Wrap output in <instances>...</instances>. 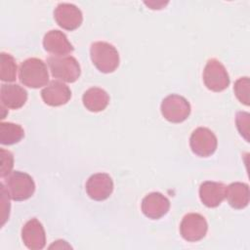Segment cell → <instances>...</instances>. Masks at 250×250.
I'll use <instances>...</instances> for the list:
<instances>
[{"mask_svg": "<svg viewBox=\"0 0 250 250\" xmlns=\"http://www.w3.org/2000/svg\"><path fill=\"white\" fill-rule=\"evenodd\" d=\"M203 82L209 90L222 92L229 87L230 79L224 64L217 59H210L203 70Z\"/></svg>", "mask_w": 250, "mask_h": 250, "instance_id": "obj_6", "label": "cell"}, {"mask_svg": "<svg viewBox=\"0 0 250 250\" xmlns=\"http://www.w3.org/2000/svg\"><path fill=\"white\" fill-rule=\"evenodd\" d=\"M19 77L24 86L32 89L46 86L49 82L47 65L38 58H29L23 61L20 65Z\"/></svg>", "mask_w": 250, "mask_h": 250, "instance_id": "obj_1", "label": "cell"}, {"mask_svg": "<svg viewBox=\"0 0 250 250\" xmlns=\"http://www.w3.org/2000/svg\"><path fill=\"white\" fill-rule=\"evenodd\" d=\"M85 188L90 198L96 201H103L112 193L113 181L106 173H97L87 180Z\"/></svg>", "mask_w": 250, "mask_h": 250, "instance_id": "obj_10", "label": "cell"}, {"mask_svg": "<svg viewBox=\"0 0 250 250\" xmlns=\"http://www.w3.org/2000/svg\"><path fill=\"white\" fill-rule=\"evenodd\" d=\"M208 224L205 218L198 213L187 214L180 225L182 237L189 242L201 240L207 233Z\"/></svg>", "mask_w": 250, "mask_h": 250, "instance_id": "obj_8", "label": "cell"}, {"mask_svg": "<svg viewBox=\"0 0 250 250\" xmlns=\"http://www.w3.org/2000/svg\"><path fill=\"white\" fill-rule=\"evenodd\" d=\"M249 86L250 81L247 76L238 78L234 82L233 86V91L236 98L241 104L245 105H249Z\"/></svg>", "mask_w": 250, "mask_h": 250, "instance_id": "obj_21", "label": "cell"}, {"mask_svg": "<svg viewBox=\"0 0 250 250\" xmlns=\"http://www.w3.org/2000/svg\"><path fill=\"white\" fill-rule=\"evenodd\" d=\"M250 115L248 112H244V111H239L236 113V127L238 132L240 133V135L242 137L245 138V140L248 142L249 141V123H250V119H249Z\"/></svg>", "mask_w": 250, "mask_h": 250, "instance_id": "obj_23", "label": "cell"}, {"mask_svg": "<svg viewBox=\"0 0 250 250\" xmlns=\"http://www.w3.org/2000/svg\"><path fill=\"white\" fill-rule=\"evenodd\" d=\"M169 209V199L160 192H150L142 200V212L148 219H160L168 213Z\"/></svg>", "mask_w": 250, "mask_h": 250, "instance_id": "obj_12", "label": "cell"}, {"mask_svg": "<svg viewBox=\"0 0 250 250\" xmlns=\"http://www.w3.org/2000/svg\"><path fill=\"white\" fill-rule=\"evenodd\" d=\"M162 116L171 123H181L190 114V104L180 95L172 94L163 99L160 106Z\"/></svg>", "mask_w": 250, "mask_h": 250, "instance_id": "obj_5", "label": "cell"}, {"mask_svg": "<svg viewBox=\"0 0 250 250\" xmlns=\"http://www.w3.org/2000/svg\"><path fill=\"white\" fill-rule=\"evenodd\" d=\"M4 185L10 198L15 201L26 200L35 191V184L32 177L21 171H14L9 174Z\"/></svg>", "mask_w": 250, "mask_h": 250, "instance_id": "obj_4", "label": "cell"}, {"mask_svg": "<svg viewBox=\"0 0 250 250\" xmlns=\"http://www.w3.org/2000/svg\"><path fill=\"white\" fill-rule=\"evenodd\" d=\"M227 186L223 183L206 181L199 187V198L206 207L215 208L226 198Z\"/></svg>", "mask_w": 250, "mask_h": 250, "instance_id": "obj_15", "label": "cell"}, {"mask_svg": "<svg viewBox=\"0 0 250 250\" xmlns=\"http://www.w3.org/2000/svg\"><path fill=\"white\" fill-rule=\"evenodd\" d=\"M47 64L54 78L66 83L75 82L81 74L80 64L72 56H50Z\"/></svg>", "mask_w": 250, "mask_h": 250, "instance_id": "obj_3", "label": "cell"}, {"mask_svg": "<svg viewBox=\"0 0 250 250\" xmlns=\"http://www.w3.org/2000/svg\"><path fill=\"white\" fill-rule=\"evenodd\" d=\"M43 102L50 106H60L65 104L71 98V91L64 83L52 80L41 91Z\"/></svg>", "mask_w": 250, "mask_h": 250, "instance_id": "obj_13", "label": "cell"}, {"mask_svg": "<svg viewBox=\"0 0 250 250\" xmlns=\"http://www.w3.org/2000/svg\"><path fill=\"white\" fill-rule=\"evenodd\" d=\"M90 57L92 62L103 73H111L119 65V54L115 47L104 41L91 44Z\"/></svg>", "mask_w": 250, "mask_h": 250, "instance_id": "obj_2", "label": "cell"}, {"mask_svg": "<svg viewBox=\"0 0 250 250\" xmlns=\"http://www.w3.org/2000/svg\"><path fill=\"white\" fill-rule=\"evenodd\" d=\"M0 188H1V202H2V223L1 226L3 227L4 224L6 223L7 219L9 218V214H10V201H9V194L8 191L5 188L4 183L0 184Z\"/></svg>", "mask_w": 250, "mask_h": 250, "instance_id": "obj_24", "label": "cell"}, {"mask_svg": "<svg viewBox=\"0 0 250 250\" xmlns=\"http://www.w3.org/2000/svg\"><path fill=\"white\" fill-rule=\"evenodd\" d=\"M54 18L62 28L69 31L78 28L83 21L81 10L71 3H60L54 10Z\"/></svg>", "mask_w": 250, "mask_h": 250, "instance_id": "obj_9", "label": "cell"}, {"mask_svg": "<svg viewBox=\"0 0 250 250\" xmlns=\"http://www.w3.org/2000/svg\"><path fill=\"white\" fill-rule=\"evenodd\" d=\"M43 47L48 53L61 57L66 56L74 50L66 35L58 29H52L44 35Z\"/></svg>", "mask_w": 250, "mask_h": 250, "instance_id": "obj_14", "label": "cell"}, {"mask_svg": "<svg viewBox=\"0 0 250 250\" xmlns=\"http://www.w3.org/2000/svg\"><path fill=\"white\" fill-rule=\"evenodd\" d=\"M21 239L23 244L30 250H41L45 247V230L36 218L30 219L24 224L21 229Z\"/></svg>", "mask_w": 250, "mask_h": 250, "instance_id": "obj_11", "label": "cell"}, {"mask_svg": "<svg viewBox=\"0 0 250 250\" xmlns=\"http://www.w3.org/2000/svg\"><path fill=\"white\" fill-rule=\"evenodd\" d=\"M226 198L233 209H243L247 207L250 199L249 186L240 182L229 184L227 187Z\"/></svg>", "mask_w": 250, "mask_h": 250, "instance_id": "obj_17", "label": "cell"}, {"mask_svg": "<svg viewBox=\"0 0 250 250\" xmlns=\"http://www.w3.org/2000/svg\"><path fill=\"white\" fill-rule=\"evenodd\" d=\"M86 109L92 112H99L105 109L109 103L108 94L102 88L92 87L86 90L82 97Z\"/></svg>", "mask_w": 250, "mask_h": 250, "instance_id": "obj_18", "label": "cell"}, {"mask_svg": "<svg viewBox=\"0 0 250 250\" xmlns=\"http://www.w3.org/2000/svg\"><path fill=\"white\" fill-rule=\"evenodd\" d=\"M217 145V137L206 127L196 128L189 138V146L192 152L200 157H208L213 154Z\"/></svg>", "mask_w": 250, "mask_h": 250, "instance_id": "obj_7", "label": "cell"}, {"mask_svg": "<svg viewBox=\"0 0 250 250\" xmlns=\"http://www.w3.org/2000/svg\"><path fill=\"white\" fill-rule=\"evenodd\" d=\"M17 63L14 57L8 53L0 54V79L4 82H13L17 78Z\"/></svg>", "mask_w": 250, "mask_h": 250, "instance_id": "obj_20", "label": "cell"}, {"mask_svg": "<svg viewBox=\"0 0 250 250\" xmlns=\"http://www.w3.org/2000/svg\"><path fill=\"white\" fill-rule=\"evenodd\" d=\"M0 153H1L0 176L1 178H5L12 173V169L14 166V156L11 151L4 148L0 149Z\"/></svg>", "mask_w": 250, "mask_h": 250, "instance_id": "obj_22", "label": "cell"}, {"mask_svg": "<svg viewBox=\"0 0 250 250\" xmlns=\"http://www.w3.org/2000/svg\"><path fill=\"white\" fill-rule=\"evenodd\" d=\"M1 105L10 109H19L27 101V92L18 84H2L0 88Z\"/></svg>", "mask_w": 250, "mask_h": 250, "instance_id": "obj_16", "label": "cell"}, {"mask_svg": "<svg viewBox=\"0 0 250 250\" xmlns=\"http://www.w3.org/2000/svg\"><path fill=\"white\" fill-rule=\"evenodd\" d=\"M24 137L23 128L12 122L0 123V143L5 146H11L19 143Z\"/></svg>", "mask_w": 250, "mask_h": 250, "instance_id": "obj_19", "label": "cell"}]
</instances>
